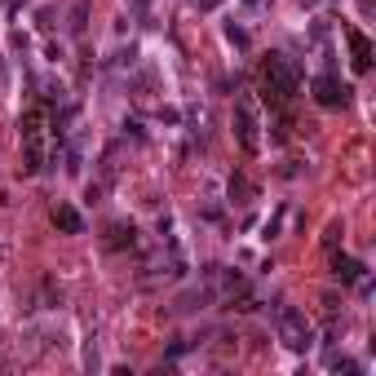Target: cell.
Returning <instances> with one entry per match:
<instances>
[{
	"label": "cell",
	"mask_w": 376,
	"mask_h": 376,
	"mask_svg": "<svg viewBox=\"0 0 376 376\" xmlns=\"http://www.w3.org/2000/svg\"><path fill=\"white\" fill-rule=\"evenodd\" d=\"M45 133H49V107L36 102L23 116V151H27V173L45 169Z\"/></svg>",
	"instance_id": "2"
},
{
	"label": "cell",
	"mask_w": 376,
	"mask_h": 376,
	"mask_svg": "<svg viewBox=\"0 0 376 376\" xmlns=\"http://www.w3.org/2000/svg\"><path fill=\"white\" fill-rule=\"evenodd\" d=\"M346 40H350V54H354V71H359V76H363V71H372V40L368 36H363V31H346Z\"/></svg>",
	"instance_id": "6"
},
{
	"label": "cell",
	"mask_w": 376,
	"mask_h": 376,
	"mask_svg": "<svg viewBox=\"0 0 376 376\" xmlns=\"http://www.w3.org/2000/svg\"><path fill=\"white\" fill-rule=\"evenodd\" d=\"M54 226H58L62 235H85V217H80L76 208H67V204L54 208Z\"/></svg>",
	"instance_id": "7"
},
{
	"label": "cell",
	"mask_w": 376,
	"mask_h": 376,
	"mask_svg": "<svg viewBox=\"0 0 376 376\" xmlns=\"http://www.w3.org/2000/svg\"><path fill=\"white\" fill-rule=\"evenodd\" d=\"M261 89H266L270 107H288V102L297 98V89H301L297 62H292L288 54H270L266 67H261Z\"/></svg>",
	"instance_id": "1"
},
{
	"label": "cell",
	"mask_w": 376,
	"mask_h": 376,
	"mask_svg": "<svg viewBox=\"0 0 376 376\" xmlns=\"http://www.w3.org/2000/svg\"><path fill=\"white\" fill-rule=\"evenodd\" d=\"M235 138H239V146L244 151H257V111H253V102L248 98H239L235 102Z\"/></svg>",
	"instance_id": "4"
},
{
	"label": "cell",
	"mask_w": 376,
	"mask_h": 376,
	"mask_svg": "<svg viewBox=\"0 0 376 376\" xmlns=\"http://www.w3.org/2000/svg\"><path fill=\"white\" fill-rule=\"evenodd\" d=\"M248 5H253V9H261V5H266V0H248Z\"/></svg>",
	"instance_id": "9"
},
{
	"label": "cell",
	"mask_w": 376,
	"mask_h": 376,
	"mask_svg": "<svg viewBox=\"0 0 376 376\" xmlns=\"http://www.w3.org/2000/svg\"><path fill=\"white\" fill-rule=\"evenodd\" d=\"M332 275H337L341 284H363V261H354V257H332Z\"/></svg>",
	"instance_id": "8"
},
{
	"label": "cell",
	"mask_w": 376,
	"mask_h": 376,
	"mask_svg": "<svg viewBox=\"0 0 376 376\" xmlns=\"http://www.w3.org/2000/svg\"><path fill=\"white\" fill-rule=\"evenodd\" d=\"M275 323H279V341H284L288 350H310V346H315V332H310V323H306V315H301V310L284 306V310L275 315Z\"/></svg>",
	"instance_id": "3"
},
{
	"label": "cell",
	"mask_w": 376,
	"mask_h": 376,
	"mask_svg": "<svg viewBox=\"0 0 376 376\" xmlns=\"http://www.w3.org/2000/svg\"><path fill=\"white\" fill-rule=\"evenodd\" d=\"M346 98H350V89L341 85L337 76H319L315 80V102L319 107H346Z\"/></svg>",
	"instance_id": "5"
}]
</instances>
